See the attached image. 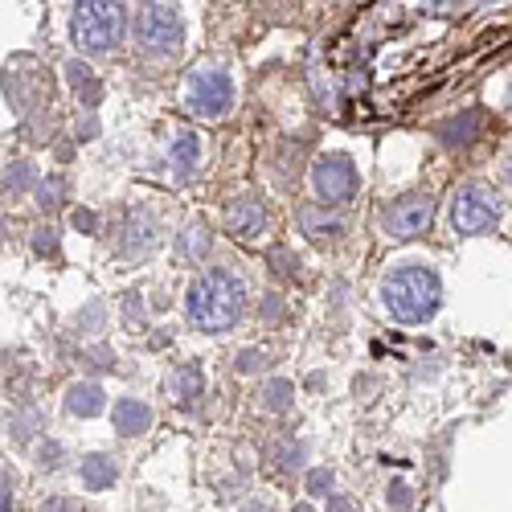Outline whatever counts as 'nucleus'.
Listing matches in <instances>:
<instances>
[{"label": "nucleus", "mask_w": 512, "mask_h": 512, "mask_svg": "<svg viewBox=\"0 0 512 512\" xmlns=\"http://www.w3.org/2000/svg\"><path fill=\"white\" fill-rule=\"evenodd\" d=\"M21 136H25L29 144H50V123H37V119H29V123L21 127Z\"/></svg>", "instance_id": "obj_35"}, {"label": "nucleus", "mask_w": 512, "mask_h": 512, "mask_svg": "<svg viewBox=\"0 0 512 512\" xmlns=\"http://www.w3.org/2000/svg\"><path fill=\"white\" fill-rule=\"evenodd\" d=\"M226 230H230L234 238H242V242L259 238V234L267 230V209H263V201H259V197H238V201L226 209Z\"/></svg>", "instance_id": "obj_11"}, {"label": "nucleus", "mask_w": 512, "mask_h": 512, "mask_svg": "<svg viewBox=\"0 0 512 512\" xmlns=\"http://www.w3.org/2000/svg\"><path fill=\"white\" fill-rule=\"evenodd\" d=\"M13 500H17V476L5 463V476H0V512H13Z\"/></svg>", "instance_id": "obj_33"}, {"label": "nucleus", "mask_w": 512, "mask_h": 512, "mask_svg": "<svg viewBox=\"0 0 512 512\" xmlns=\"http://www.w3.org/2000/svg\"><path fill=\"white\" fill-rule=\"evenodd\" d=\"M267 263L275 267V275H283V279H295V254H291V250H275Z\"/></svg>", "instance_id": "obj_34"}, {"label": "nucleus", "mask_w": 512, "mask_h": 512, "mask_svg": "<svg viewBox=\"0 0 512 512\" xmlns=\"http://www.w3.org/2000/svg\"><path fill=\"white\" fill-rule=\"evenodd\" d=\"M304 455H308V447H304L300 439H279V443H271V463L283 467V472H295V467L304 463Z\"/></svg>", "instance_id": "obj_25"}, {"label": "nucleus", "mask_w": 512, "mask_h": 512, "mask_svg": "<svg viewBox=\"0 0 512 512\" xmlns=\"http://www.w3.org/2000/svg\"><path fill=\"white\" fill-rule=\"evenodd\" d=\"M50 95V82H46V70H21V66H5V103L13 111H29L37 99Z\"/></svg>", "instance_id": "obj_9"}, {"label": "nucleus", "mask_w": 512, "mask_h": 512, "mask_svg": "<svg viewBox=\"0 0 512 512\" xmlns=\"http://www.w3.org/2000/svg\"><path fill=\"white\" fill-rule=\"evenodd\" d=\"M99 136V123H95V115H87L78 123V140H95Z\"/></svg>", "instance_id": "obj_41"}, {"label": "nucleus", "mask_w": 512, "mask_h": 512, "mask_svg": "<svg viewBox=\"0 0 512 512\" xmlns=\"http://www.w3.org/2000/svg\"><path fill=\"white\" fill-rule=\"evenodd\" d=\"M87 365H91V369H115V353L99 345V349H91V353H87Z\"/></svg>", "instance_id": "obj_38"}, {"label": "nucleus", "mask_w": 512, "mask_h": 512, "mask_svg": "<svg viewBox=\"0 0 512 512\" xmlns=\"http://www.w3.org/2000/svg\"><path fill=\"white\" fill-rule=\"evenodd\" d=\"M480 123H484L480 111H459V115H451V119H443V123L435 127V140H439L443 148H467V144L480 136Z\"/></svg>", "instance_id": "obj_15"}, {"label": "nucleus", "mask_w": 512, "mask_h": 512, "mask_svg": "<svg viewBox=\"0 0 512 512\" xmlns=\"http://www.w3.org/2000/svg\"><path fill=\"white\" fill-rule=\"evenodd\" d=\"M164 394L173 398V402H181V406L197 402V398L205 394V369H201L197 361H181L173 373L164 377Z\"/></svg>", "instance_id": "obj_12"}, {"label": "nucleus", "mask_w": 512, "mask_h": 512, "mask_svg": "<svg viewBox=\"0 0 512 512\" xmlns=\"http://www.w3.org/2000/svg\"><path fill=\"white\" fill-rule=\"evenodd\" d=\"M62 463H66V447L58 439H41L37 443V467L41 472H58Z\"/></svg>", "instance_id": "obj_28"}, {"label": "nucleus", "mask_w": 512, "mask_h": 512, "mask_svg": "<svg viewBox=\"0 0 512 512\" xmlns=\"http://www.w3.org/2000/svg\"><path fill=\"white\" fill-rule=\"evenodd\" d=\"M328 512H361V504L353 496H345V492H332L328 496Z\"/></svg>", "instance_id": "obj_37"}, {"label": "nucleus", "mask_w": 512, "mask_h": 512, "mask_svg": "<svg viewBox=\"0 0 512 512\" xmlns=\"http://www.w3.org/2000/svg\"><path fill=\"white\" fill-rule=\"evenodd\" d=\"M209 242H213V234H209V222H205V218H193V222L181 230V238H177V254H181L185 263H205Z\"/></svg>", "instance_id": "obj_19"}, {"label": "nucleus", "mask_w": 512, "mask_h": 512, "mask_svg": "<svg viewBox=\"0 0 512 512\" xmlns=\"http://www.w3.org/2000/svg\"><path fill=\"white\" fill-rule=\"evenodd\" d=\"M295 222H300V230L316 242H328V238H340L349 230V218L345 213H336V205H295Z\"/></svg>", "instance_id": "obj_10"}, {"label": "nucleus", "mask_w": 512, "mask_h": 512, "mask_svg": "<svg viewBox=\"0 0 512 512\" xmlns=\"http://www.w3.org/2000/svg\"><path fill=\"white\" fill-rule=\"evenodd\" d=\"M66 82H70L74 99L87 107V111H95V107L103 103V82L95 78V70L82 62V58H70V62H66Z\"/></svg>", "instance_id": "obj_16"}, {"label": "nucleus", "mask_w": 512, "mask_h": 512, "mask_svg": "<svg viewBox=\"0 0 512 512\" xmlns=\"http://www.w3.org/2000/svg\"><path fill=\"white\" fill-rule=\"evenodd\" d=\"M508 177H512V152H508Z\"/></svg>", "instance_id": "obj_44"}, {"label": "nucleus", "mask_w": 512, "mask_h": 512, "mask_svg": "<svg viewBox=\"0 0 512 512\" xmlns=\"http://www.w3.org/2000/svg\"><path fill=\"white\" fill-rule=\"evenodd\" d=\"M41 512H78V504L70 496H50L46 504H41Z\"/></svg>", "instance_id": "obj_39"}, {"label": "nucleus", "mask_w": 512, "mask_h": 512, "mask_svg": "<svg viewBox=\"0 0 512 512\" xmlns=\"http://www.w3.org/2000/svg\"><path fill=\"white\" fill-rule=\"evenodd\" d=\"M33 250L41 254V259H62V242H58V230L54 226H41L33 234Z\"/></svg>", "instance_id": "obj_29"}, {"label": "nucleus", "mask_w": 512, "mask_h": 512, "mask_svg": "<svg viewBox=\"0 0 512 512\" xmlns=\"http://www.w3.org/2000/svg\"><path fill=\"white\" fill-rule=\"evenodd\" d=\"M312 189L324 205H345L357 193V168L345 152H328L312 164Z\"/></svg>", "instance_id": "obj_8"}, {"label": "nucleus", "mask_w": 512, "mask_h": 512, "mask_svg": "<svg viewBox=\"0 0 512 512\" xmlns=\"http://www.w3.org/2000/svg\"><path fill=\"white\" fill-rule=\"evenodd\" d=\"M62 406L74 418H95L107 406V390L99 386V381H74V386L66 390V398H62Z\"/></svg>", "instance_id": "obj_17"}, {"label": "nucleus", "mask_w": 512, "mask_h": 512, "mask_svg": "<svg viewBox=\"0 0 512 512\" xmlns=\"http://www.w3.org/2000/svg\"><path fill=\"white\" fill-rule=\"evenodd\" d=\"M168 164H173L177 177H193L197 164H201V136L193 127H177L173 136H168Z\"/></svg>", "instance_id": "obj_13"}, {"label": "nucleus", "mask_w": 512, "mask_h": 512, "mask_svg": "<svg viewBox=\"0 0 512 512\" xmlns=\"http://www.w3.org/2000/svg\"><path fill=\"white\" fill-rule=\"evenodd\" d=\"M263 316L267 320H279L283 316V300H279V295H267V300H263Z\"/></svg>", "instance_id": "obj_40"}, {"label": "nucleus", "mask_w": 512, "mask_h": 512, "mask_svg": "<svg viewBox=\"0 0 512 512\" xmlns=\"http://www.w3.org/2000/svg\"><path fill=\"white\" fill-rule=\"evenodd\" d=\"M267 361H271V357H267L263 349H238V353H234V369H238V373H263Z\"/></svg>", "instance_id": "obj_30"}, {"label": "nucleus", "mask_w": 512, "mask_h": 512, "mask_svg": "<svg viewBox=\"0 0 512 512\" xmlns=\"http://www.w3.org/2000/svg\"><path fill=\"white\" fill-rule=\"evenodd\" d=\"M185 41V21L177 0H144L136 13V46L148 58H173Z\"/></svg>", "instance_id": "obj_4"}, {"label": "nucleus", "mask_w": 512, "mask_h": 512, "mask_svg": "<svg viewBox=\"0 0 512 512\" xmlns=\"http://www.w3.org/2000/svg\"><path fill=\"white\" fill-rule=\"evenodd\" d=\"M259 402L271 414H287L295 406V386H291V381H283V377H275V381H267V386L259 390Z\"/></svg>", "instance_id": "obj_22"}, {"label": "nucleus", "mask_w": 512, "mask_h": 512, "mask_svg": "<svg viewBox=\"0 0 512 512\" xmlns=\"http://www.w3.org/2000/svg\"><path fill=\"white\" fill-rule=\"evenodd\" d=\"M185 107L197 115V119H222L230 107H234V82L222 66H205L189 78L185 87Z\"/></svg>", "instance_id": "obj_6"}, {"label": "nucleus", "mask_w": 512, "mask_h": 512, "mask_svg": "<svg viewBox=\"0 0 512 512\" xmlns=\"http://www.w3.org/2000/svg\"><path fill=\"white\" fill-rule=\"evenodd\" d=\"M451 226L463 238L492 234L500 226V201L484 185H459V193L451 197Z\"/></svg>", "instance_id": "obj_5"}, {"label": "nucleus", "mask_w": 512, "mask_h": 512, "mask_svg": "<svg viewBox=\"0 0 512 512\" xmlns=\"http://www.w3.org/2000/svg\"><path fill=\"white\" fill-rule=\"evenodd\" d=\"M238 512H275V508H271L267 500H246V504H242Z\"/></svg>", "instance_id": "obj_42"}, {"label": "nucleus", "mask_w": 512, "mask_h": 512, "mask_svg": "<svg viewBox=\"0 0 512 512\" xmlns=\"http://www.w3.org/2000/svg\"><path fill=\"white\" fill-rule=\"evenodd\" d=\"M431 222H435V197L431 193H406L381 209V230L390 238H418Z\"/></svg>", "instance_id": "obj_7"}, {"label": "nucleus", "mask_w": 512, "mask_h": 512, "mask_svg": "<svg viewBox=\"0 0 512 512\" xmlns=\"http://www.w3.org/2000/svg\"><path fill=\"white\" fill-rule=\"evenodd\" d=\"M119 476V467H115V455H103V451H91V455H82L78 463V480L87 492H107Z\"/></svg>", "instance_id": "obj_18"}, {"label": "nucleus", "mask_w": 512, "mask_h": 512, "mask_svg": "<svg viewBox=\"0 0 512 512\" xmlns=\"http://www.w3.org/2000/svg\"><path fill=\"white\" fill-rule=\"evenodd\" d=\"M246 312V283L230 267H209L185 295V316L197 332H230Z\"/></svg>", "instance_id": "obj_1"}, {"label": "nucleus", "mask_w": 512, "mask_h": 512, "mask_svg": "<svg viewBox=\"0 0 512 512\" xmlns=\"http://www.w3.org/2000/svg\"><path fill=\"white\" fill-rule=\"evenodd\" d=\"M386 492H390V508H394V512H410V508H414V492H410V484L394 480Z\"/></svg>", "instance_id": "obj_32"}, {"label": "nucleus", "mask_w": 512, "mask_h": 512, "mask_svg": "<svg viewBox=\"0 0 512 512\" xmlns=\"http://www.w3.org/2000/svg\"><path fill=\"white\" fill-rule=\"evenodd\" d=\"M33 193H37V205H41V209H46V213H54V209L66 201V193H70V181H66V177H58V173H54V177H41Z\"/></svg>", "instance_id": "obj_23"}, {"label": "nucleus", "mask_w": 512, "mask_h": 512, "mask_svg": "<svg viewBox=\"0 0 512 512\" xmlns=\"http://www.w3.org/2000/svg\"><path fill=\"white\" fill-rule=\"evenodd\" d=\"M103 316H107V312H103V304H99V300H91L82 312H74L70 332H74V336H91V332H99V328H103Z\"/></svg>", "instance_id": "obj_26"}, {"label": "nucleus", "mask_w": 512, "mask_h": 512, "mask_svg": "<svg viewBox=\"0 0 512 512\" xmlns=\"http://www.w3.org/2000/svg\"><path fill=\"white\" fill-rule=\"evenodd\" d=\"M144 316H148V312H144V300H140V291H127V295H123V320L132 324V328H136V324L144 328Z\"/></svg>", "instance_id": "obj_31"}, {"label": "nucleus", "mask_w": 512, "mask_h": 512, "mask_svg": "<svg viewBox=\"0 0 512 512\" xmlns=\"http://www.w3.org/2000/svg\"><path fill=\"white\" fill-rule=\"evenodd\" d=\"M304 492L308 496H332L336 492V472L332 467H312V472L304 476Z\"/></svg>", "instance_id": "obj_27"}, {"label": "nucleus", "mask_w": 512, "mask_h": 512, "mask_svg": "<svg viewBox=\"0 0 512 512\" xmlns=\"http://www.w3.org/2000/svg\"><path fill=\"white\" fill-rule=\"evenodd\" d=\"M381 304H386V312L398 324H422L439 312L443 283L431 267H418V263L394 267L386 279H381Z\"/></svg>", "instance_id": "obj_2"}, {"label": "nucleus", "mask_w": 512, "mask_h": 512, "mask_svg": "<svg viewBox=\"0 0 512 512\" xmlns=\"http://www.w3.org/2000/svg\"><path fill=\"white\" fill-rule=\"evenodd\" d=\"M25 189H37L33 164H29V160H13V164H5V193H9V197H21Z\"/></svg>", "instance_id": "obj_24"}, {"label": "nucleus", "mask_w": 512, "mask_h": 512, "mask_svg": "<svg viewBox=\"0 0 512 512\" xmlns=\"http://www.w3.org/2000/svg\"><path fill=\"white\" fill-rule=\"evenodd\" d=\"M508 107H512V87H508Z\"/></svg>", "instance_id": "obj_45"}, {"label": "nucleus", "mask_w": 512, "mask_h": 512, "mask_svg": "<svg viewBox=\"0 0 512 512\" xmlns=\"http://www.w3.org/2000/svg\"><path fill=\"white\" fill-rule=\"evenodd\" d=\"M111 426H115L123 439H136V435H144L148 426H152V406L140 402V398H119L111 406Z\"/></svg>", "instance_id": "obj_14"}, {"label": "nucleus", "mask_w": 512, "mask_h": 512, "mask_svg": "<svg viewBox=\"0 0 512 512\" xmlns=\"http://www.w3.org/2000/svg\"><path fill=\"white\" fill-rule=\"evenodd\" d=\"M127 33L123 0H78L70 13V41L82 54H115Z\"/></svg>", "instance_id": "obj_3"}, {"label": "nucleus", "mask_w": 512, "mask_h": 512, "mask_svg": "<svg viewBox=\"0 0 512 512\" xmlns=\"http://www.w3.org/2000/svg\"><path fill=\"white\" fill-rule=\"evenodd\" d=\"M156 246V230L148 218H132L123 230V242H119V254L123 259H144V254Z\"/></svg>", "instance_id": "obj_20"}, {"label": "nucleus", "mask_w": 512, "mask_h": 512, "mask_svg": "<svg viewBox=\"0 0 512 512\" xmlns=\"http://www.w3.org/2000/svg\"><path fill=\"white\" fill-rule=\"evenodd\" d=\"M41 426H46V410H41V406H17L9 414V439L13 443H29Z\"/></svg>", "instance_id": "obj_21"}, {"label": "nucleus", "mask_w": 512, "mask_h": 512, "mask_svg": "<svg viewBox=\"0 0 512 512\" xmlns=\"http://www.w3.org/2000/svg\"><path fill=\"white\" fill-rule=\"evenodd\" d=\"M291 512H316V508H312V504H295Z\"/></svg>", "instance_id": "obj_43"}, {"label": "nucleus", "mask_w": 512, "mask_h": 512, "mask_svg": "<svg viewBox=\"0 0 512 512\" xmlns=\"http://www.w3.org/2000/svg\"><path fill=\"white\" fill-rule=\"evenodd\" d=\"M74 230H82V234H99V218L91 209H74Z\"/></svg>", "instance_id": "obj_36"}]
</instances>
